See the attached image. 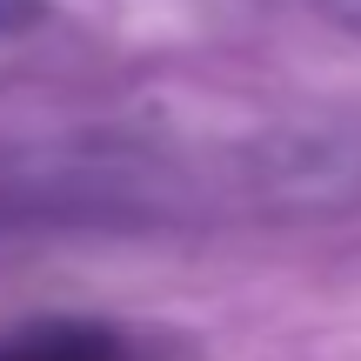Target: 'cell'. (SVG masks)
<instances>
[{
  "label": "cell",
  "mask_w": 361,
  "mask_h": 361,
  "mask_svg": "<svg viewBox=\"0 0 361 361\" xmlns=\"http://www.w3.org/2000/svg\"><path fill=\"white\" fill-rule=\"evenodd\" d=\"M0 361H128V341L94 322H40L0 335Z\"/></svg>",
  "instance_id": "1"
}]
</instances>
